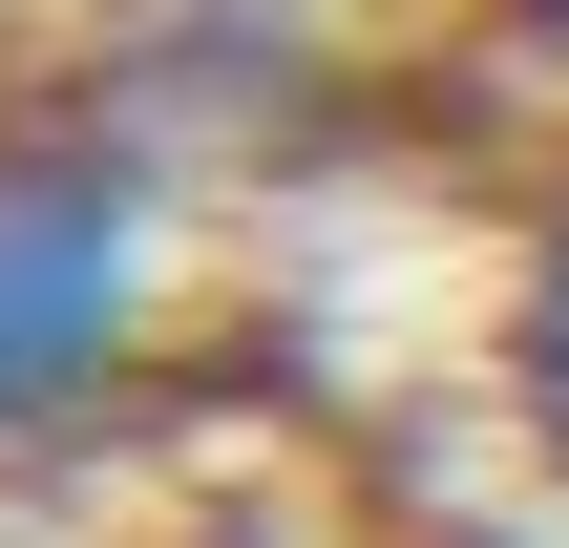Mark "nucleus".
Instances as JSON below:
<instances>
[{
  "instance_id": "1",
  "label": "nucleus",
  "mask_w": 569,
  "mask_h": 548,
  "mask_svg": "<svg viewBox=\"0 0 569 548\" xmlns=\"http://www.w3.org/2000/svg\"><path fill=\"white\" fill-rule=\"evenodd\" d=\"M127 317H148V169L84 127H21L0 148V422L106 401Z\"/></svg>"
},
{
  "instance_id": "2",
  "label": "nucleus",
  "mask_w": 569,
  "mask_h": 548,
  "mask_svg": "<svg viewBox=\"0 0 569 548\" xmlns=\"http://www.w3.org/2000/svg\"><path fill=\"white\" fill-rule=\"evenodd\" d=\"M528 401L569 422V232H549V275H528Z\"/></svg>"
}]
</instances>
